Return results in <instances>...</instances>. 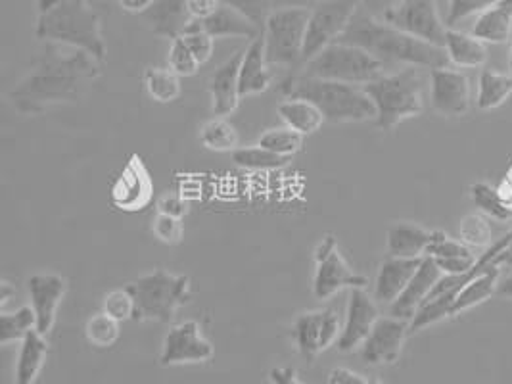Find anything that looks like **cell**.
I'll use <instances>...</instances> for the list:
<instances>
[{"label":"cell","instance_id":"8992f818","mask_svg":"<svg viewBox=\"0 0 512 384\" xmlns=\"http://www.w3.org/2000/svg\"><path fill=\"white\" fill-rule=\"evenodd\" d=\"M131 288L137 313L135 321H158L169 323L177 310L190 300V279L187 275H173L163 269H156L133 281Z\"/></svg>","mask_w":512,"mask_h":384},{"label":"cell","instance_id":"d6986e66","mask_svg":"<svg viewBox=\"0 0 512 384\" xmlns=\"http://www.w3.org/2000/svg\"><path fill=\"white\" fill-rule=\"evenodd\" d=\"M442 275V269L436 265V262L430 256H424L415 277L409 281V285L390 306V315L411 323L413 317L419 312L420 306L430 296L432 288L436 287V283L442 279Z\"/></svg>","mask_w":512,"mask_h":384},{"label":"cell","instance_id":"db71d44e","mask_svg":"<svg viewBox=\"0 0 512 384\" xmlns=\"http://www.w3.org/2000/svg\"><path fill=\"white\" fill-rule=\"evenodd\" d=\"M321 0H275V10H313Z\"/></svg>","mask_w":512,"mask_h":384},{"label":"cell","instance_id":"f1b7e54d","mask_svg":"<svg viewBox=\"0 0 512 384\" xmlns=\"http://www.w3.org/2000/svg\"><path fill=\"white\" fill-rule=\"evenodd\" d=\"M499 273H501L499 265L493 262L480 277H476L472 283H468L461 290V294L455 298V302L451 306V312H449V317H457L461 313L468 312V310L484 304L493 294H497Z\"/></svg>","mask_w":512,"mask_h":384},{"label":"cell","instance_id":"681fc988","mask_svg":"<svg viewBox=\"0 0 512 384\" xmlns=\"http://www.w3.org/2000/svg\"><path fill=\"white\" fill-rule=\"evenodd\" d=\"M221 6V0H188V12L192 20H208Z\"/></svg>","mask_w":512,"mask_h":384},{"label":"cell","instance_id":"e575fe53","mask_svg":"<svg viewBox=\"0 0 512 384\" xmlns=\"http://www.w3.org/2000/svg\"><path fill=\"white\" fill-rule=\"evenodd\" d=\"M233 162L238 168L267 171V169H279L286 166L288 158L277 156L275 152L257 144V146H248V148H236L233 152Z\"/></svg>","mask_w":512,"mask_h":384},{"label":"cell","instance_id":"8d00e7d4","mask_svg":"<svg viewBox=\"0 0 512 384\" xmlns=\"http://www.w3.org/2000/svg\"><path fill=\"white\" fill-rule=\"evenodd\" d=\"M470 196H472V202L474 206L489 217H495L499 221H507L511 219L512 210L503 202L501 194L497 189H493L489 183H474L470 187Z\"/></svg>","mask_w":512,"mask_h":384},{"label":"cell","instance_id":"b9f144b4","mask_svg":"<svg viewBox=\"0 0 512 384\" xmlns=\"http://www.w3.org/2000/svg\"><path fill=\"white\" fill-rule=\"evenodd\" d=\"M248 18L259 29H265L269 16L275 12V0H221Z\"/></svg>","mask_w":512,"mask_h":384},{"label":"cell","instance_id":"ffe728a7","mask_svg":"<svg viewBox=\"0 0 512 384\" xmlns=\"http://www.w3.org/2000/svg\"><path fill=\"white\" fill-rule=\"evenodd\" d=\"M244 50H238L223 66H219L210 79L211 110L217 118L229 116L240 104V64Z\"/></svg>","mask_w":512,"mask_h":384},{"label":"cell","instance_id":"ab89813d","mask_svg":"<svg viewBox=\"0 0 512 384\" xmlns=\"http://www.w3.org/2000/svg\"><path fill=\"white\" fill-rule=\"evenodd\" d=\"M102 312L108 313L119 323L135 319L137 302H135V296H133L131 288H116V290L108 292L102 300Z\"/></svg>","mask_w":512,"mask_h":384},{"label":"cell","instance_id":"7a4b0ae2","mask_svg":"<svg viewBox=\"0 0 512 384\" xmlns=\"http://www.w3.org/2000/svg\"><path fill=\"white\" fill-rule=\"evenodd\" d=\"M338 43L363 48L374 56L384 68H426L442 70L449 68V56L445 48L424 43L417 37L386 24L380 18H374L361 6L351 18L344 35Z\"/></svg>","mask_w":512,"mask_h":384},{"label":"cell","instance_id":"52a82bcc","mask_svg":"<svg viewBox=\"0 0 512 384\" xmlns=\"http://www.w3.org/2000/svg\"><path fill=\"white\" fill-rule=\"evenodd\" d=\"M384 70L386 68L363 48L336 41L303 64L300 75L365 87L384 75Z\"/></svg>","mask_w":512,"mask_h":384},{"label":"cell","instance_id":"5bb4252c","mask_svg":"<svg viewBox=\"0 0 512 384\" xmlns=\"http://www.w3.org/2000/svg\"><path fill=\"white\" fill-rule=\"evenodd\" d=\"M152 196H154V185H152L150 171L144 166L142 158L133 154L129 162L119 171L112 185L110 200L119 212L137 214L148 208V204L152 202Z\"/></svg>","mask_w":512,"mask_h":384},{"label":"cell","instance_id":"9a60e30c","mask_svg":"<svg viewBox=\"0 0 512 384\" xmlns=\"http://www.w3.org/2000/svg\"><path fill=\"white\" fill-rule=\"evenodd\" d=\"M409 321L397 317H380L369 338L361 346V360L369 365H392L399 360L407 335Z\"/></svg>","mask_w":512,"mask_h":384},{"label":"cell","instance_id":"680465c9","mask_svg":"<svg viewBox=\"0 0 512 384\" xmlns=\"http://www.w3.org/2000/svg\"><path fill=\"white\" fill-rule=\"evenodd\" d=\"M497 296H501V298L511 300L512 302V277H509L507 281H503V283L497 287Z\"/></svg>","mask_w":512,"mask_h":384},{"label":"cell","instance_id":"ac0fdd59","mask_svg":"<svg viewBox=\"0 0 512 384\" xmlns=\"http://www.w3.org/2000/svg\"><path fill=\"white\" fill-rule=\"evenodd\" d=\"M27 290L31 308L37 315V331L48 336L54 327L58 306L66 296L68 283L64 277L54 273H37L27 281Z\"/></svg>","mask_w":512,"mask_h":384},{"label":"cell","instance_id":"603a6c76","mask_svg":"<svg viewBox=\"0 0 512 384\" xmlns=\"http://www.w3.org/2000/svg\"><path fill=\"white\" fill-rule=\"evenodd\" d=\"M142 16L156 35L169 37L171 41L181 37L192 22L188 0H156Z\"/></svg>","mask_w":512,"mask_h":384},{"label":"cell","instance_id":"484cf974","mask_svg":"<svg viewBox=\"0 0 512 384\" xmlns=\"http://www.w3.org/2000/svg\"><path fill=\"white\" fill-rule=\"evenodd\" d=\"M48 340L37 329L25 336L14 371V384H35L47 361Z\"/></svg>","mask_w":512,"mask_h":384},{"label":"cell","instance_id":"bcb514c9","mask_svg":"<svg viewBox=\"0 0 512 384\" xmlns=\"http://www.w3.org/2000/svg\"><path fill=\"white\" fill-rule=\"evenodd\" d=\"M152 233L163 244L175 246L183 240V221L177 217L156 214L152 219Z\"/></svg>","mask_w":512,"mask_h":384},{"label":"cell","instance_id":"3957f363","mask_svg":"<svg viewBox=\"0 0 512 384\" xmlns=\"http://www.w3.org/2000/svg\"><path fill=\"white\" fill-rule=\"evenodd\" d=\"M35 37L45 43L85 50L100 64L108 54L102 20L87 0H37Z\"/></svg>","mask_w":512,"mask_h":384},{"label":"cell","instance_id":"7402d4cb","mask_svg":"<svg viewBox=\"0 0 512 384\" xmlns=\"http://www.w3.org/2000/svg\"><path fill=\"white\" fill-rule=\"evenodd\" d=\"M269 68L271 66L267 64V58H265V43H263V35H261L244 48L240 75H238L242 98L265 93L271 87L273 75L269 72Z\"/></svg>","mask_w":512,"mask_h":384},{"label":"cell","instance_id":"9f6ffc18","mask_svg":"<svg viewBox=\"0 0 512 384\" xmlns=\"http://www.w3.org/2000/svg\"><path fill=\"white\" fill-rule=\"evenodd\" d=\"M497 191L501 194L503 202H505V204H507V206L512 210V166L509 168V171L505 173V177H503L501 185L497 187Z\"/></svg>","mask_w":512,"mask_h":384},{"label":"cell","instance_id":"4dcf8cb0","mask_svg":"<svg viewBox=\"0 0 512 384\" xmlns=\"http://www.w3.org/2000/svg\"><path fill=\"white\" fill-rule=\"evenodd\" d=\"M512 95L511 73L484 70L478 79V108L495 110Z\"/></svg>","mask_w":512,"mask_h":384},{"label":"cell","instance_id":"2e32d148","mask_svg":"<svg viewBox=\"0 0 512 384\" xmlns=\"http://www.w3.org/2000/svg\"><path fill=\"white\" fill-rule=\"evenodd\" d=\"M430 102L445 118H461L470 108V79L459 70L430 72Z\"/></svg>","mask_w":512,"mask_h":384},{"label":"cell","instance_id":"74e56055","mask_svg":"<svg viewBox=\"0 0 512 384\" xmlns=\"http://www.w3.org/2000/svg\"><path fill=\"white\" fill-rule=\"evenodd\" d=\"M257 144L275 152L277 156L290 160L294 154H298L302 150L303 135L290 127H279V129H269L267 133H263Z\"/></svg>","mask_w":512,"mask_h":384},{"label":"cell","instance_id":"4316f807","mask_svg":"<svg viewBox=\"0 0 512 384\" xmlns=\"http://www.w3.org/2000/svg\"><path fill=\"white\" fill-rule=\"evenodd\" d=\"M443 48L449 56V62L457 68H480L486 64L489 56L484 41L455 29H447Z\"/></svg>","mask_w":512,"mask_h":384},{"label":"cell","instance_id":"4fadbf2b","mask_svg":"<svg viewBox=\"0 0 512 384\" xmlns=\"http://www.w3.org/2000/svg\"><path fill=\"white\" fill-rule=\"evenodd\" d=\"M215 354L213 344L196 321H185L169 329L163 338L160 365L173 367L185 363H206Z\"/></svg>","mask_w":512,"mask_h":384},{"label":"cell","instance_id":"ee69618b","mask_svg":"<svg viewBox=\"0 0 512 384\" xmlns=\"http://www.w3.org/2000/svg\"><path fill=\"white\" fill-rule=\"evenodd\" d=\"M181 39L187 43L190 52L196 56V60L200 62V66L208 64L213 56V48H215V39L211 37L210 33L202 31L200 27L190 22L185 33L181 35Z\"/></svg>","mask_w":512,"mask_h":384},{"label":"cell","instance_id":"1f68e13d","mask_svg":"<svg viewBox=\"0 0 512 384\" xmlns=\"http://www.w3.org/2000/svg\"><path fill=\"white\" fill-rule=\"evenodd\" d=\"M144 87L152 100L169 104L181 96V77L169 68H148L144 72Z\"/></svg>","mask_w":512,"mask_h":384},{"label":"cell","instance_id":"f35d334b","mask_svg":"<svg viewBox=\"0 0 512 384\" xmlns=\"http://www.w3.org/2000/svg\"><path fill=\"white\" fill-rule=\"evenodd\" d=\"M459 231H461V240L465 242L466 246H472V248H486L493 242L491 225H489L488 217L484 216L482 212L463 217Z\"/></svg>","mask_w":512,"mask_h":384},{"label":"cell","instance_id":"f546056e","mask_svg":"<svg viewBox=\"0 0 512 384\" xmlns=\"http://www.w3.org/2000/svg\"><path fill=\"white\" fill-rule=\"evenodd\" d=\"M279 116L286 127L298 131L303 137L317 133L326 121L323 112L313 102L303 98L284 100L279 106Z\"/></svg>","mask_w":512,"mask_h":384},{"label":"cell","instance_id":"91938a15","mask_svg":"<svg viewBox=\"0 0 512 384\" xmlns=\"http://www.w3.org/2000/svg\"><path fill=\"white\" fill-rule=\"evenodd\" d=\"M12 294H16V288L10 287V283H6V281H4V283H2V296H0V300H2V308L6 306V302L10 300V296H12Z\"/></svg>","mask_w":512,"mask_h":384},{"label":"cell","instance_id":"836d02e7","mask_svg":"<svg viewBox=\"0 0 512 384\" xmlns=\"http://www.w3.org/2000/svg\"><path fill=\"white\" fill-rule=\"evenodd\" d=\"M37 329V315L31 306H24L14 313L0 315V344L6 346L16 340H24L25 336Z\"/></svg>","mask_w":512,"mask_h":384},{"label":"cell","instance_id":"44dd1931","mask_svg":"<svg viewBox=\"0 0 512 384\" xmlns=\"http://www.w3.org/2000/svg\"><path fill=\"white\" fill-rule=\"evenodd\" d=\"M424 258H392L388 256L376 275L374 281V300L380 304L392 306L399 294L409 285V281L419 271Z\"/></svg>","mask_w":512,"mask_h":384},{"label":"cell","instance_id":"c3c4849f","mask_svg":"<svg viewBox=\"0 0 512 384\" xmlns=\"http://www.w3.org/2000/svg\"><path fill=\"white\" fill-rule=\"evenodd\" d=\"M432 260L442 269L443 275H465L472 269V265L476 264L478 258L457 256V258H432Z\"/></svg>","mask_w":512,"mask_h":384},{"label":"cell","instance_id":"d590c367","mask_svg":"<svg viewBox=\"0 0 512 384\" xmlns=\"http://www.w3.org/2000/svg\"><path fill=\"white\" fill-rule=\"evenodd\" d=\"M119 321L110 317L108 313L100 312L93 315L87 325H85V336L87 342L98 348V350H108L119 340Z\"/></svg>","mask_w":512,"mask_h":384},{"label":"cell","instance_id":"f6af8a7d","mask_svg":"<svg viewBox=\"0 0 512 384\" xmlns=\"http://www.w3.org/2000/svg\"><path fill=\"white\" fill-rule=\"evenodd\" d=\"M426 256H430V258H457V256L470 258L472 252H470V246H466L463 240H453L442 231H436V239L426 250Z\"/></svg>","mask_w":512,"mask_h":384},{"label":"cell","instance_id":"277c9868","mask_svg":"<svg viewBox=\"0 0 512 384\" xmlns=\"http://www.w3.org/2000/svg\"><path fill=\"white\" fill-rule=\"evenodd\" d=\"M282 93L288 98H303L313 102L328 123H359L376 120L373 98L361 85L328 81L305 75H290L282 83Z\"/></svg>","mask_w":512,"mask_h":384},{"label":"cell","instance_id":"d6a6232c","mask_svg":"<svg viewBox=\"0 0 512 384\" xmlns=\"http://www.w3.org/2000/svg\"><path fill=\"white\" fill-rule=\"evenodd\" d=\"M200 141L213 152H234L240 139L233 123L223 118H213L202 125Z\"/></svg>","mask_w":512,"mask_h":384},{"label":"cell","instance_id":"8fae6325","mask_svg":"<svg viewBox=\"0 0 512 384\" xmlns=\"http://www.w3.org/2000/svg\"><path fill=\"white\" fill-rule=\"evenodd\" d=\"M367 279L351 269L338 250L334 237H325L315 250L313 294L317 300H328L342 288H365Z\"/></svg>","mask_w":512,"mask_h":384},{"label":"cell","instance_id":"30bf717a","mask_svg":"<svg viewBox=\"0 0 512 384\" xmlns=\"http://www.w3.org/2000/svg\"><path fill=\"white\" fill-rule=\"evenodd\" d=\"M382 20L424 43L445 47L449 27L440 18L438 0H399Z\"/></svg>","mask_w":512,"mask_h":384},{"label":"cell","instance_id":"11a10c76","mask_svg":"<svg viewBox=\"0 0 512 384\" xmlns=\"http://www.w3.org/2000/svg\"><path fill=\"white\" fill-rule=\"evenodd\" d=\"M156 0H117V4L129 14H144Z\"/></svg>","mask_w":512,"mask_h":384},{"label":"cell","instance_id":"7c38bea8","mask_svg":"<svg viewBox=\"0 0 512 384\" xmlns=\"http://www.w3.org/2000/svg\"><path fill=\"white\" fill-rule=\"evenodd\" d=\"M342 321L334 308L305 312L294 323V338L303 360L313 363L342 335Z\"/></svg>","mask_w":512,"mask_h":384},{"label":"cell","instance_id":"6da1fadb","mask_svg":"<svg viewBox=\"0 0 512 384\" xmlns=\"http://www.w3.org/2000/svg\"><path fill=\"white\" fill-rule=\"evenodd\" d=\"M100 75V62L79 48L47 43L35 68L12 89L18 112L41 114L52 106L75 102Z\"/></svg>","mask_w":512,"mask_h":384},{"label":"cell","instance_id":"816d5d0a","mask_svg":"<svg viewBox=\"0 0 512 384\" xmlns=\"http://www.w3.org/2000/svg\"><path fill=\"white\" fill-rule=\"evenodd\" d=\"M397 2H399V0H359L361 8H363L365 12H369L371 16L380 18V20L396 6Z\"/></svg>","mask_w":512,"mask_h":384},{"label":"cell","instance_id":"7dc6e473","mask_svg":"<svg viewBox=\"0 0 512 384\" xmlns=\"http://www.w3.org/2000/svg\"><path fill=\"white\" fill-rule=\"evenodd\" d=\"M158 214L183 219V217L187 216V202H185V196L169 194V192L163 194L162 198L158 200Z\"/></svg>","mask_w":512,"mask_h":384},{"label":"cell","instance_id":"7bdbcfd3","mask_svg":"<svg viewBox=\"0 0 512 384\" xmlns=\"http://www.w3.org/2000/svg\"><path fill=\"white\" fill-rule=\"evenodd\" d=\"M447 18H445V25L451 29L453 25L463 22L466 18L474 16V14H482L486 12L491 6L499 4L501 0H447Z\"/></svg>","mask_w":512,"mask_h":384},{"label":"cell","instance_id":"d4e9b609","mask_svg":"<svg viewBox=\"0 0 512 384\" xmlns=\"http://www.w3.org/2000/svg\"><path fill=\"white\" fill-rule=\"evenodd\" d=\"M192 24L200 27L202 31L210 33L213 39L240 37V39L254 41V39L263 35V29H259L248 18H244L240 12H236L234 8L223 4V2L217 8V12L210 16L208 20H192Z\"/></svg>","mask_w":512,"mask_h":384},{"label":"cell","instance_id":"60d3db41","mask_svg":"<svg viewBox=\"0 0 512 384\" xmlns=\"http://www.w3.org/2000/svg\"><path fill=\"white\" fill-rule=\"evenodd\" d=\"M167 64H169V70L177 73L179 77H192L198 73V68H200V62L196 60V56L190 52V48L181 37L171 41Z\"/></svg>","mask_w":512,"mask_h":384},{"label":"cell","instance_id":"83f0119b","mask_svg":"<svg viewBox=\"0 0 512 384\" xmlns=\"http://www.w3.org/2000/svg\"><path fill=\"white\" fill-rule=\"evenodd\" d=\"M472 35L484 43L491 45H505L512 37V8L499 2L488 8L486 12L478 14Z\"/></svg>","mask_w":512,"mask_h":384},{"label":"cell","instance_id":"cb8c5ba5","mask_svg":"<svg viewBox=\"0 0 512 384\" xmlns=\"http://www.w3.org/2000/svg\"><path fill=\"white\" fill-rule=\"evenodd\" d=\"M436 239V231H428L413 223H394L388 229L386 250L392 258H424Z\"/></svg>","mask_w":512,"mask_h":384},{"label":"cell","instance_id":"e0dca14e","mask_svg":"<svg viewBox=\"0 0 512 384\" xmlns=\"http://www.w3.org/2000/svg\"><path fill=\"white\" fill-rule=\"evenodd\" d=\"M380 319L376 300L367 294L365 288H351L348 310L342 327V335L336 346L340 352H353L363 346L369 338L376 321Z\"/></svg>","mask_w":512,"mask_h":384},{"label":"cell","instance_id":"6125c7cd","mask_svg":"<svg viewBox=\"0 0 512 384\" xmlns=\"http://www.w3.org/2000/svg\"><path fill=\"white\" fill-rule=\"evenodd\" d=\"M509 68H511V75H512V47H511V56H509Z\"/></svg>","mask_w":512,"mask_h":384},{"label":"cell","instance_id":"94428289","mask_svg":"<svg viewBox=\"0 0 512 384\" xmlns=\"http://www.w3.org/2000/svg\"><path fill=\"white\" fill-rule=\"evenodd\" d=\"M367 384H384L382 383V381H378V379H371V381H369V383Z\"/></svg>","mask_w":512,"mask_h":384},{"label":"cell","instance_id":"5b68a950","mask_svg":"<svg viewBox=\"0 0 512 384\" xmlns=\"http://www.w3.org/2000/svg\"><path fill=\"white\" fill-rule=\"evenodd\" d=\"M376 106V125L392 131L401 121L415 118L424 110L426 77L420 68H403L384 73L363 87Z\"/></svg>","mask_w":512,"mask_h":384},{"label":"cell","instance_id":"9c48e42d","mask_svg":"<svg viewBox=\"0 0 512 384\" xmlns=\"http://www.w3.org/2000/svg\"><path fill=\"white\" fill-rule=\"evenodd\" d=\"M359 6H361L359 0H321L309 12L302 66L344 35L346 27L350 25L351 18L359 10Z\"/></svg>","mask_w":512,"mask_h":384},{"label":"cell","instance_id":"f907efd6","mask_svg":"<svg viewBox=\"0 0 512 384\" xmlns=\"http://www.w3.org/2000/svg\"><path fill=\"white\" fill-rule=\"evenodd\" d=\"M369 381L357 373V371H351L346 367H336L330 371L328 375V384H367Z\"/></svg>","mask_w":512,"mask_h":384},{"label":"cell","instance_id":"f5cc1de1","mask_svg":"<svg viewBox=\"0 0 512 384\" xmlns=\"http://www.w3.org/2000/svg\"><path fill=\"white\" fill-rule=\"evenodd\" d=\"M269 379L273 384H303L294 367H275L271 369Z\"/></svg>","mask_w":512,"mask_h":384},{"label":"cell","instance_id":"6f0895ef","mask_svg":"<svg viewBox=\"0 0 512 384\" xmlns=\"http://www.w3.org/2000/svg\"><path fill=\"white\" fill-rule=\"evenodd\" d=\"M495 264L499 265H512V239L509 242V246L495 258Z\"/></svg>","mask_w":512,"mask_h":384},{"label":"cell","instance_id":"ba28073f","mask_svg":"<svg viewBox=\"0 0 512 384\" xmlns=\"http://www.w3.org/2000/svg\"><path fill=\"white\" fill-rule=\"evenodd\" d=\"M311 10H275L263 29L265 58L269 66H302L305 33Z\"/></svg>","mask_w":512,"mask_h":384},{"label":"cell","instance_id":"be15d7a7","mask_svg":"<svg viewBox=\"0 0 512 384\" xmlns=\"http://www.w3.org/2000/svg\"><path fill=\"white\" fill-rule=\"evenodd\" d=\"M501 2H503V4H507V6H511L512 8V0H501Z\"/></svg>","mask_w":512,"mask_h":384}]
</instances>
